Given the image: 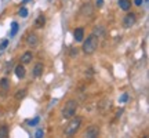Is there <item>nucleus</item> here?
<instances>
[{"instance_id": "obj_21", "label": "nucleus", "mask_w": 149, "mask_h": 138, "mask_svg": "<svg viewBox=\"0 0 149 138\" xmlns=\"http://www.w3.org/2000/svg\"><path fill=\"white\" fill-rule=\"evenodd\" d=\"M7 46H8V40H3V43L0 44V50H4Z\"/></svg>"}, {"instance_id": "obj_22", "label": "nucleus", "mask_w": 149, "mask_h": 138, "mask_svg": "<svg viewBox=\"0 0 149 138\" xmlns=\"http://www.w3.org/2000/svg\"><path fill=\"white\" fill-rule=\"evenodd\" d=\"M95 6L98 8H101L102 6H104V0H95Z\"/></svg>"}, {"instance_id": "obj_9", "label": "nucleus", "mask_w": 149, "mask_h": 138, "mask_svg": "<svg viewBox=\"0 0 149 138\" xmlns=\"http://www.w3.org/2000/svg\"><path fill=\"white\" fill-rule=\"evenodd\" d=\"M43 70H44V66H43V64H40V62H39V64L35 65L32 73H33V76H35V77H40V76L43 75Z\"/></svg>"}, {"instance_id": "obj_7", "label": "nucleus", "mask_w": 149, "mask_h": 138, "mask_svg": "<svg viewBox=\"0 0 149 138\" xmlns=\"http://www.w3.org/2000/svg\"><path fill=\"white\" fill-rule=\"evenodd\" d=\"M73 36L76 42H83L84 40V29L83 28H76L73 32Z\"/></svg>"}, {"instance_id": "obj_2", "label": "nucleus", "mask_w": 149, "mask_h": 138, "mask_svg": "<svg viewBox=\"0 0 149 138\" xmlns=\"http://www.w3.org/2000/svg\"><path fill=\"white\" fill-rule=\"evenodd\" d=\"M80 126H81V117H70V122L68 123V126L65 127V135H74L79 131Z\"/></svg>"}, {"instance_id": "obj_26", "label": "nucleus", "mask_w": 149, "mask_h": 138, "mask_svg": "<svg viewBox=\"0 0 149 138\" xmlns=\"http://www.w3.org/2000/svg\"><path fill=\"white\" fill-rule=\"evenodd\" d=\"M22 1H24V3H25V1H28V0H22Z\"/></svg>"}, {"instance_id": "obj_20", "label": "nucleus", "mask_w": 149, "mask_h": 138, "mask_svg": "<svg viewBox=\"0 0 149 138\" xmlns=\"http://www.w3.org/2000/svg\"><path fill=\"white\" fill-rule=\"evenodd\" d=\"M28 123H29L31 126H35V124H37V123H39V117H35L33 120H28Z\"/></svg>"}, {"instance_id": "obj_10", "label": "nucleus", "mask_w": 149, "mask_h": 138, "mask_svg": "<svg viewBox=\"0 0 149 138\" xmlns=\"http://www.w3.org/2000/svg\"><path fill=\"white\" fill-rule=\"evenodd\" d=\"M32 58H33V54L31 53V51H26V53L22 54V57H21V64H24V65L29 64V62L32 61Z\"/></svg>"}, {"instance_id": "obj_24", "label": "nucleus", "mask_w": 149, "mask_h": 138, "mask_svg": "<svg viewBox=\"0 0 149 138\" xmlns=\"http://www.w3.org/2000/svg\"><path fill=\"white\" fill-rule=\"evenodd\" d=\"M142 1H144V0H134V4L135 6H142Z\"/></svg>"}, {"instance_id": "obj_23", "label": "nucleus", "mask_w": 149, "mask_h": 138, "mask_svg": "<svg viewBox=\"0 0 149 138\" xmlns=\"http://www.w3.org/2000/svg\"><path fill=\"white\" fill-rule=\"evenodd\" d=\"M44 135V131L43 130H37L36 131V138H40V137H43Z\"/></svg>"}, {"instance_id": "obj_16", "label": "nucleus", "mask_w": 149, "mask_h": 138, "mask_svg": "<svg viewBox=\"0 0 149 138\" xmlns=\"http://www.w3.org/2000/svg\"><path fill=\"white\" fill-rule=\"evenodd\" d=\"M86 11H87V14H88V15H91V14H93V7H91V6L88 4V3H87V4H84L83 7H81V11H80V13H81V14H84Z\"/></svg>"}, {"instance_id": "obj_18", "label": "nucleus", "mask_w": 149, "mask_h": 138, "mask_svg": "<svg viewBox=\"0 0 149 138\" xmlns=\"http://www.w3.org/2000/svg\"><path fill=\"white\" fill-rule=\"evenodd\" d=\"M28 14H29V11H28L26 7H21V10H19V15H21L22 18H26Z\"/></svg>"}, {"instance_id": "obj_15", "label": "nucleus", "mask_w": 149, "mask_h": 138, "mask_svg": "<svg viewBox=\"0 0 149 138\" xmlns=\"http://www.w3.org/2000/svg\"><path fill=\"white\" fill-rule=\"evenodd\" d=\"M8 137V127L7 126H0V138H7Z\"/></svg>"}, {"instance_id": "obj_1", "label": "nucleus", "mask_w": 149, "mask_h": 138, "mask_svg": "<svg viewBox=\"0 0 149 138\" xmlns=\"http://www.w3.org/2000/svg\"><path fill=\"white\" fill-rule=\"evenodd\" d=\"M83 53L87 54V55H90V54H94L95 53V50L98 48V37L93 33L90 36L87 37L86 40H83Z\"/></svg>"}, {"instance_id": "obj_17", "label": "nucleus", "mask_w": 149, "mask_h": 138, "mask_svg": "<svg viewBox=\"0 0 149 138\" xmlns=\"http://www.w3.org/2000/svg\"><path fill=\"white\" fill-rule=\"evenodd\" d=\"M17 32H18V24H17V22H13V24H11V33H10V36H15Z\"/></svg>"}, {"instance_id": "obj_12", "label": "nucleus", "mask_w": 149, "mask_h": 138, "mask_svg": "<svg viewBox=\"0 0 149 138\" xmlns=\"http://www.w3.org/2000/svg\"><path fill=\"white\" fill-rule=\"evenodd\" d=\"M0 87H1V90L3 91H7L8 89H10V80L7 79V77L0 79Z\"/></svg>"}, {"instance_id": "obj_6", "label": "nucleus", "mask_w": 149, "mask_h": 138, "mask_svg": "<svg viewBox=\"0 0 149 138\" xmlns=\"http://www.w3.org/2000/svg\"><path fill=\"white\" fill-rule=\"evenodd\" d=\"M14 72H15V75H17V77H18V79H24V77H25V75H26L25 65H24V64L17 65L15 69H14Z\"/></svg>"}, {"instance_id": "obj_11", "label": "nucleus", "mask_w": 149, "mask_h": 138, "mask_svg": "<svg viewBox=\"0 0 149 138\" xmlns=\"http://www.w3.org/2000/svg\"><path fill=\"white\" fill-rule=\"evenodd\" d=\"M117 4H119V7L124 11H128L131 8V1H130V0H119Z\"/></svg>"}, {"instance_id": "obj_8", "label": "nucleus", "mask_w": 149, "mask_h": 138, "mask_svg": "<svg viewBox=\"0 0 149 138\" xmlns=\"http://www.w3.org/2000/svg\"><path fill=\"white\" fill-rule=\"evenodd\" d=\"M26 43L29 46L35 47V46H37V43H39V37H37L35 33H31V35H28V37H26Z\"/></svg>"}, {"instance_id": "obj_5", "label": "nucleus", "mask_w": 149, "mask_h": 138, "mask_svg": "<svg viewBox=\"0 0 149 138\" xmlns=\"http://www.w3.org/2000/svg\"><path fill=\"white\" fill-rule=\"evenodd\" d=\"M98 134H100V128H98V126H90V127L86 130V133H84V135L87 138H95V137H98Z\"/></svg>"}, {"instance_id": "obj_25", "label": "nucleus", "mask_w": 149, "mask_h": 138, "mask_svg": "<svg viewBox=\"0 0 149 138\" xmlns=\"http://www.w3.org/2000/svg\"><path fill=\"white\" fill-rule=\"evenodd\" d=\"M77 53H79V50H77V48H73V50L70 51V55H77Z\"/></svg>"}, {"instance_id": "obj_3", "label": "nucleus", "mask_w": 149, "mask_h": 138, "mask_svg": "<svg viewBox=\"0 0 149 138\" xmlns=\"http://www.w3.org/2000/svg\"><path fill=\"white\" fill-rule=\"evenodd\" d=\"M76 111H77V102L74 100H69V101L65 104L64 109H62V117L64 119H70L76 115Z\"/></svg>"}, {"instance_id": "obj_4", "label": "nucleus", "mask_w": 149, "mask_h": 138, "mask_svg": "<svg viewBox=\"0 0 149 138\" xmlns=\"http://www.w3.org/2000/svg\"><path fill=\"white\" fill-rule=\"evenodd\" d=\"M135 22H137V14L135 13H128L127 15H124V18H123V26L128 29V28L134 26Z\"/></svg>"}, {"instance_id": "obj_14", "label": "nucleus", "mask_w": 149, "mask_h": 138, "mask_svg": "<svg viewBox=\"0 0 149 138\" xmlns=\"http://www.w3.org/2000/svg\"><path fill=\"white\" fill-rule=\"evenodd\" d=\"M25 95H26V89H21V90H18L15 93V100L21 101V100L25 98Z\"/></svg>"}, {"instance_id": "obj_19", "label": "nucleus", "mask_w": 149, "mask_h": 138, "mask_svg": "<svg viewBox=\"0 0 149 138\" xmlns=\"http://www.w3.org/2000/svg\"><path fill=\"white\" fill-rule=\"evenodd\" d=\"M127 100H128V95H127V94H126V93H124V94H123V95L120 97V98H119V101L122 102V104H123V102H126V101H127Z\"/></svg>"}, {"instance_id": "obj_13", "label": "nucleus", "mask_w": 149, "mask_h": 138, "mask_svg": "<svg viewBox=\"0 0 149 138\" xmlns=\"http://www.w3.org/2000/svg\"><path fill=\"white\" fill-rule=\"evenodd\" d=\"M44 24H46V18H44V15H39L36 18V21H35V26L36 28H43L44 26Z\"/></svg>"}]
</instances>
